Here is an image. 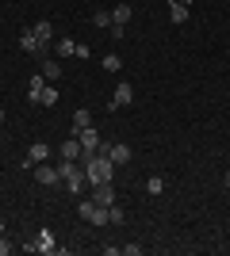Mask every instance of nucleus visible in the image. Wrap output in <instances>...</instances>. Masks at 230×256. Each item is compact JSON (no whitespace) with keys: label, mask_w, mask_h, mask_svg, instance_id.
Returning a JSON list of instances; mask_svg holds the SVG:
<instances>
[{"label":"nucleus","mask_w":230,"mask_h":256,"mask_svg":"<svg viewBox=\"0 0 230 256\" xmlns=\"http://www.w3.org/2000/svg\"><path fill=\"white\" fill-rule=\"evenodd\" d=\"M58 176H62V184H66V192H81V188H85V164H81V160H58Z\"/></svg>","instance_id":"obj_1"},{"label":"nucleus","mask_w":230,"mask_h":256,"mask_svg":"<svg viewBox=\"0 0 230 256\" xmlns=\"http://www.w3.org/2000/svg\"><path fill=\"white\" fill-rule=\"evenodd\" d=\"M77 214H81V218H85L88 226H108V206H100L96 199H81Z\"/></svg>","instance_id":"obj_2"},{"label":"nucleus","mask_w":230,"mask_h":256,"mask_svg":"<svg viewBox=\"0 0 230 256\" xmlns=\"http://www.w3.org/2000/svg\"><path fill=\"white\" fill-rule=\"evenodd\" d=\"M20 50H23V54H31V58H39V62H43V58H50V42H39L31 27L20 34Z\"/></svg>","instance_id":"obj_3"},{"label":"nucleus","mask_w":230,"mask_h":256,"mask_svg":"<svg viewBox=\"0 0 230 256\" xmlns=\"http://www.w3.org/2000/svg\"><path fill=\"white\" fill-rule=\"evenodd\" d=\"M50 146H46V142H35L31 150H27V157H23V172H31L35 164H43V160H50Z\"/></svg>","instance_id":"obj_4"},{"label":"nucleus","mask_w":230,"mask_h":256,"mask_svg":"<svg viewBox=\"0 0 230 256\" xmlns=\"http://www.w3.org/2000/svg\"><path fill=\"white\" fill-rule=\"evenodd\" d=\"M73 138L81 142V150H85V153H100V146H104V138H100V130H96V126H85V130H77Z\"/></svg>","instance_id":"obj_5"},{"label":"nucleus","mask_w":230,"mask_h":256,"mask_svg":"<svg viewBox=\"0 0 230 256\" xmlns=\"http://www.w3.org/2000/svg\"><path fill=\"white\" fill-rule=\"evenodd\" d=\"M100 153H108L115 168H119V164H127V160L134 157V153H131V146H123V142H115V146H100Z\"/></svg>","instance_id":"obj_6"},{"label":"nucleus","mask_w":230,"mask_h":256,"mask_svg":"<svg viewBox=\"0 0 230 256\" xmlns=\"http://www.w3.org/2000/svg\"><path fill=\"white\" fill-rule=\"evenodd\" d=\"M35 180H39V184H46V188H54V184H62V176H58V164H46V160H43V164H35Z\"/></svg>","instance_id":"obj_7"},{"label":"nucleus","mask_w":230,"mask_h":256,"mask_svg":"<svg viewBox=\"0 0 230 256\" xmlns=\"http://www.w3.org/2000/svg\"><path fill=\"white\" fill-rule=\"evenodd\" d=\"M131 104H134V88H131V84H119L108 107H111V111H119V107H131Z\"/></svg>","instance_id":"obj_8"},{"label":"nucleus","mask_w":230,"mask_h":256,"mask_svg":"<svg viewBox=\"0 0 230 256\" xmlns=\"http://www.w3.org/2000/svg\"><path fill=\"white\" fill-rule=\"evenodd\" d=\"M92 199L100 206H115V188L111 184H92Z\"/></svg>","instance_id":"obj_9"},{"label":"nucleus","mask_w":230,"mask_h":256,"mask_svg":"<svg viewBox=\"0 0 230 256\" xmlns=\"http://www.w3.org/2000/svg\"><path fill=\"white\" fill-rule=\"evenodd\" d=\"M81 142L73 138V134H69V142H62V150H58V160H81Z\"/></svg>","instance_id":"obj_10"},{"label":"nucleus","mask_w":230,"mask_h":256,"mask_svg":"<svg viewBox=\"0 0 230 256\" xmlns=\"http://www.w3.org/2000/svg\"><path fill=\"white\" fill-rule=\"evenodd\" d=\"M50 84V80H46L43 73H35L31 80H27V100H31V104H39V100H43V88Z\"/></svg>","instance_id":"obj_11"},{"label":"nucleus","mask_w":230,"mask_h":256,"mask_svg":"<svg viewBox=\"0 0 230 256\" xmlns=\"http://www.w3.org/2000/svg\"><path fill=\"white\" fill-rule=\"evenodd\" d=\"M131 16H134L131 4H115V12H111V27H127V23H131Z\"/></svg>","instance_id":"obj_12"},{"label":"nucleus","mask_w":230,"mask_h":256,"mask_svg":"<svg viewBox=\"0 0 230 256\" xmlns=\"http://www.w3.org/2000/svg\"><path fill=\"white\" fill-rule=\"evenodd\" d=\"M35 252H58L54 234H50V230H39V237H35Z\"/></svg>","instance_id":"obj_13"},{"label":"nucleus","mask_w":230,"mask_h":256,"mask_svg":"<svg viewBox=\"0 0 230 256\" xmlns=\"http://www.w3.org/2000/svg\"><path fill=\"white\" fill-rule=\"evenodd\" d=\"M31 31H35V38H39V42H50V38H54V23H50V20H39Z\"/></svg>","instance_id":"obj_14"},{"label":"nucleus","mask_w":230,"mask_h":256,"mask_svg":"<svg viewBox=\"0 0 230 256\" xmlns=\"http://www.w3.org/2000/svg\"><path fill=\"white\" fill-rule=\"evenodd\" d=\"M43 76H46V80H50V84H54L58 76H62V65H58L54 58H43Z\"/></svg>","instance_id":"obj_15"},{"label":"nucleus","mask_w":230,"mask_h":256,"mask_svg":"<svg viewBox=\"0 0 230 256\" xmlns=\"http://www.w3.org/2000/svg\"><path fill=\"white\" fill-rule=\"evenodd\" d=\"M73 54H77V42H73V38H58L54 58H73Z\"/></svg>","instance_id":"obj_16"},{"label":"nucleus","mask_w":230,"mask_h":256,"mask_svg":"<svg viewBox=\"0 0 230 256\" xmlns=\"http://www.w3.org/2000/svg\"><path fill=\"white\" fill-rule=\"evenodd\" d=\"M85 126H92V115H88L85 107H77V111H73V134H77V130H85Z\"/></svg>","instance_id":"obj_17"},{"label":"nucleus","mask_w":230,"mask_h":256,"mask_svg":"<svg viewBox=\"0 0 230 256\" xmlns=\"http://www.w3.org/2000/svg\"><path fill=\"white\" fill-rule=\"evenodd\" d=\"M169 20H173L176 27H180V23H188V8H184V4H176V0H173V4H169Z\"/></svg>","instance_id":"obj_18"},{"label":"nucleus","mask_w":230,"mask_h":256,"mask_svg":"<svg viewBox=\"0 0 230 256\" xmlns=\"http://www.w3.org/2000/svg\"><path fill=\"white\" fill-rule=\"evenodd\" d=\"M100 65H104L108 73H119V69H123V58H119V54H108V58H104Z\"/></svg>","instance_id":"obj_19"},{"label":"nucleus","mask_w":230,"mask_h":256,"mask_svg":"<svg viewBox=\"0 0 230 256\" xmlns=\"http://www.w3.org/2000/svg\"><path fill=\"white\" fill-rule=\"evenodd\" d=\"M58 104V92H54V84H46L43 88V100H39V107H54Z\"/></svg>","instance_id":"obj_20"},{"label":"nucleus","mask_w":230,"mask_h":256,"mask_svg":"<svg viewBox=\"0 0 230 256\" xmlns=\"http://www.w3.org/2000/svg\"><path fill=\"white\" fill-rule=\"evenodd\" d=\"M92 23H96V27H111V12L96 8V12H92Z\"/></svg>","instance_id":"obj_21"},{"label":"nucleus","mask_w":230,"mask_h":256,"mask_svg":"<svg viewBox=\"0 0 230 256\" xmlns=\"http://www.w3.org/2000/svg\"><path fill=\"white\" fill-rule=\"evenodd\" d=\"M146 192H150V195H161L165 192V180H161V176H150V180H146Z\"/></svg>","instance_id":"obj_22"},{"label":"nucleus","mask_w":230,"mask_h":256,"mask_svg":"<svg viewBox=\"0 0 230 256\" xmlns=\"http://www.w3.org/2000/svg\"><path fill=\"white\" fill-rule=\"evenodd\" d=\"M123 222H127V214L119 206H108V226H123Z\"/></svg>","instance_id":"obj_23"},{"label":"nucleus","mask_w":230,"mask_h":256,"mask_svg":"<svg viewBox=\"0 0 230 256\" xmlns=\"http://www.w3.org/2000/svg\"><path fill=\"white\" fill-rule=\"evenodd\" d=\"M73 58H81V62H88V42H77V54Z\"/></svg>","instance_id":"obj_24"},{"label":"nucleus","mask_w":230,"mask_h":256,"mask_svg":"<svg viewBox=\"0 0 230 256\" xmlns=\"http://www.w3.org/2000/svg\"><path fill=\"white\" fill-rule=\"evenodd\" d=\"M8 252H12V241H8L4 234H0V256H8Z\"/></svg>","instance_id":"obj_25"},{"label":"nucleus","mask_w":230,"mask_h":256,"mask_svg":"<svg viewBox=\"0 0 230 256\" xmlns=\"http://www.w3.org/2000/svg\"><path fill=\"white\" fill-rule=\"evenodd\" d=\"M222 188H230V172H226V176H222Z\"/></svg>","instance_id":"obj_26"},{"label":"nucleus","mask_w":230,"mask_h":256,"mask_svg":"<svg viewBox=\"0 0 230 256\" xmlns=\"http://www.w3.org/2000/svg\"><path fill=\"white\" fill-rule=\"evenodd\" d=\"M176 4H184V8H192V0H176Z\"/></svg>","instance_id":"obj_27"},{"label":"nucleus","mask_w":230,"mask_h":256,"mask_svg":"<svg viewBox=\"0 0 230 256\" xmlns=\"http://www.w3.org/2000/svg\"><path fill=\"white\" fill-rule=\"evenodd\" d=\"M0 122H4V107H0Z\"/></svg>","instance_id":"obj_28"},{"label":"nucleus","mask_w":230,"mask_h":256,"mask_svg":"<svg viewBox=\"0 0 230 256\" xmlns=\"http://www.w3.org/2000/svg\"><path fill=\"white\" fill-rule=\"evenodd\" d=\"M0 234H4V218H0Z\"/></svg>","instance_id":"obj_29"}]
</instances>
